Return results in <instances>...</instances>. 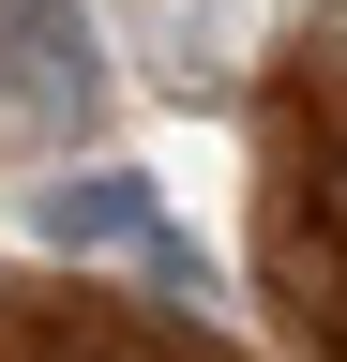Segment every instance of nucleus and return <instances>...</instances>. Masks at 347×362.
<instances>
[{
	"label": "nucleus",
	"instance_id": "nucleus-1",
	"mask_svg": "<svg viewBox=\"0 0 347 362\" xmlns=\"http://www.w3.org/2000/svg\"><path fill=\"white\" fill-rule=\"evenodd\" d=\"M0 106L91 121V16L76 0H0Z\"/></svg>",
	"mask_w": 347,
	"mask_h": 362
},
{
	"label": "nucleus",
	"instance_id": "nucleus-2",
	"mask_svg": "<svg viewBox=\"0 0 347 362\" xmlns=\"http://www.w3.org/2000/svg\"><path fill=\"white\" fill-rule=\"evenodd\" d=\"M151 166H61V181H30V242L46 257H136V226H151Z\"/></svg>",
	"mask_w": 347,
	"mask_h": 362
},
{
	"label": "nucleus",
	"instance_id": "nucleus-3",
	"mask_svg": "<svg viewBox=\"0 0 347 362\" xmlns=\"http://www.w3.org/2000/svg\"><path fill=\"white\" fill-rule=\"evenodd\" d=\"M136 272H151V302H211V257H196V242H182L166 211L136 226Z\"/></svg>",
	"mask_w": 347,
	"mask_h": 362
},
{
	"label": "nucleus",
	"instance_id": "nucleus-4",
	"mask_svg": "<svg viewBox=\"0 0 347 362\" xmlns=\"http://www.w3.org/2000/svg\"><path fill=\"white\" fill-rule=\"evenodd\" d=\"M317 242H332V287H347V136H332V211H317Z\"/></svg>",
	"mask_w": 347,
	"mask_h": 362
}]
</instances>
